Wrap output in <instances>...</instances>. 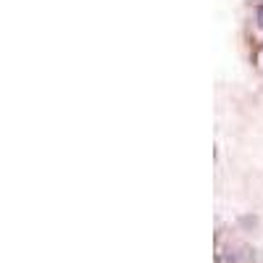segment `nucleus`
<instances>
[{"label":"nucleus","mask_w":263,"mask_h":263,"mask_svg":"<svg viewBox=\"0 0 263 263\" xmlns=\"http://www.w3.org/2000/svg\"><path fill=\"white\" fill-rule=\"evenodd\" d=\"M258 27H260V29H263V6H260V8H258Z\"/></svg>","instance_id":"obj_1"}]
</instances>
